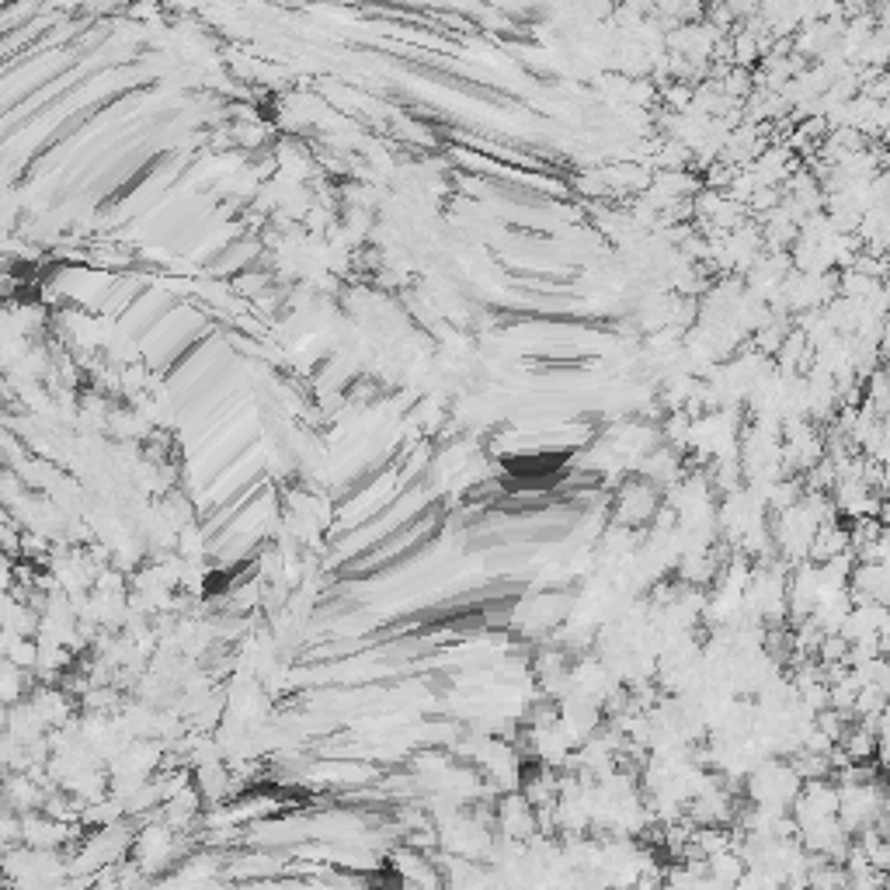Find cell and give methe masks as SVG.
Returning a JSON list of instances; mask_svg holds the SVG:
<instances>
[{
  "instance_id": "6da1fadb",
  "label": "cell",
  "mask_w": 890,
  "mask_h": 890,
  "mask_svg": "<svg viewBox=\"0 0 890 890\" xmlns=\"http://www.w3.org/2000/svg\"><path fill=\"white\" fill-rule=\"evenodd\" d=\"M133 856H136V870L143 877H153V873L167 870L171 859L178 856V838H174V828H167L164 821L147 824L140 835L133 838Z\"/></svg>"
}]
</instances>
